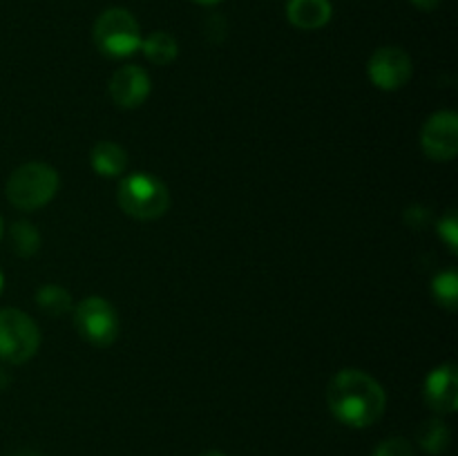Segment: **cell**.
I'll return each mask as SVG.
<instances>
[{"instance_id": "cell-7", "label": "cell", "mask_w": 458, "mask_h": 456, "mask_svg": "<svg viewBox=\"0 0 458 456\" xmlns=\"http://www.w3.org/2000/svg\"><path fill=\"white\" fill-rule=\"evenodd\" d=\"M420 148L434 161H450L458 152V116L443 110L429 116L420 130Z\"/></svg>"}, {"instance_id": "cell-14", "label": "cell", "mask_w": 458, "mask_h": 456, "mask_svg": "<svg viewBox=\"0 0 458 456\" xmlns=\"http://www.w3.org/2000/svg\"><path fill=\"white\" fill-rule=\"evenodd\" d=\"M450 427H447L441 418H429L420 425L419 445L423 447L428 454H441V452H445L447 447H450Z\"/></svg>"}, {"instance_id": "cell-15", "label": "cell", "mask_w": 458, "mask_h": 456, "mask_svg": "<svg viewBox=\"0 0 458 456\" xmlns=\"http://www.w3.org/2000/svg\"><path fill=\"white\" fill-rule=\"evenodd\" d=\"M36 302H38L40 311L49 313L52 317H61L72 311V295L63 286L56 284H47L43 289H38Z\"/></svg>"}, {"instance_id": "cell-8", "label": "cell", "mask_w": 458, "mask_h": 456, "mask_svg": "<svg viewBox=\"0 0 458 456\" xmlns=\"http://www.w3.org/2000/svg\"><path fill=\"white\" fill-rule=\"evenodd\" d=\"M371 83L385 92H394L407 85L411 76V58L401 47H380L371 54L367 65Z\"/></svg>"}, {"instance_id": "cell-13", "label": "cell", "mask_w": 458, "mask_h": 456, "mask_svg": "<svg viewBox=\"0 0 458 456\" xmlns=\"http://www.w3.org/2000/svg\"><path fill=\"white\" fill-rule=\"evenodd\" d=\"M141 49L146 54V58L155 65H168L177 58V40L174 36H170L168 31H155V34L148 36L146 40H141Z\"/></svg>"}, {"instance_id": "cell-19", "label": "cell", "mask_w": 458, "mask_h": 456, "mask_svg": "<svg viewBox=\"0 0 458 456\" xmlns=\"http://www.w3.org/2000/svg\"><path fill=\"white\" fill-rule=\"evenodd\" d=\"M438 235L445 240V244L450 246L452 253H456V244H458V219L454 213H447L445 217L441 219L438 224Z\"/></svg>"}, {"instance_id": "cell-2", "label": "cell", "mask_w": 458, "mask_h": 456, "mask_svg": "<svg viewBox=\"0 0 458 456\" xmlns=\"http://www.w3.org/2000/svg\"><path fill=\"white\" fill-rule=\"evenodd\" d=\"M116 201L121 210L139 222H152L165 215L170 206V192L161 179L150 173H132L119 182Z\"/></svg>"}, {"instance_id": "cell-11", "label": "cell", "mask_w": 458, "mask_h": 456, "mask_svg": "<svg viewBox=\"0 0 458 456\" xmlns=\"http://www.w3.org/2000/svg\"><path fill=\"white\" fill-rule=\"evenodd\" d=\"M331 13H334V9H331L329 0H291L289 7H286L291 25L304 31L325 27L331 21Z\"/></svg>"}, {"instance_id": "cell-20", "label": "cell", "mask_w": 458, "mask_h": 456, "mask_svg": "<svg viewBox=\"0 0 458 456\" xmlns=\"http://www.w3.org/2000/svg\"><path fill=\"white\" fill-rule=\"evenodd\" d=\"M410 3L420 12H434L441 4V0H410Z\"/></svg>"}, {"instance_id": "cell-16", "label": "cell", "mask_w": 458, "mask_h": 456, "mask_svg": "<svg viewBox=\"0 0 458 456\" xmlns=\"http://www.w3.org/2000/svg\"><path fill=\"white\" fill-rule=\"evenodd\" d=\"M12 246L21 258H31L40 249V232L34 224L16 222L12 226Z\"/></svg>"}, {"instance_id": "cell-3", "label": "cell", "mask_w": 458, "mask_h": 456, "mask_svg": "<svg viewBox=\"0 0 458 456\" xmlns=\"http://www.w3.org/2000/svg\"><path fill=\"white\" fill-rule=\"evenodd\" d=\"M58 183V173L52 165L31 161L7 179V199L21 210H38L54 199Z\"/></svg>"}, {"instance_id": "cell-26", "label": "cell", "mask_w": 458, "mask_h": 456, "mask_svg": "<svg viewBox=\"0 0 458 456\" xmlns=\"http://www.w3.org/2000/svg\"><path fill=\"white\" fill-rule=\"evenodd\" d=\"M3 231H4V226H3V217H0V240H3Z\"/></svg>"}, {"instance_id": "cell-24", "label": "cell", "mask_w": 458, "mask_h": 456, "mask_svg": "<svg viewBox=\"0 0 458 456\" xmlns=\"http://www.w3.org/2000/svg\"><path fill=\"white\" fill-rule=\"evenodd\" d=\"M199 456H226V454H222V452H204V454H199Z\"/></svg>"}, {"instance_id": "cell-17", "label": "cell", "mask_w": 458, "mask_h": 456, "mask_svg": "<svg viewBox=\"0 0 458 456\" xmlns=\"http://www.w3.org/2000/svg\"><path fill=\"white\" fill-rule=\"evenodd\" d=\"M432 291L441 307L450 308V311L458 307V275L454 271H445L434 277Z\"/></svg>"}, {"instance_id": "cell-10", "label": "cell", "mask_w": 458, "mask_h": 456, "mask_svg": "<svg viewBox=\"0 0 458 456\" xmlns=\"http://www.w3.org/2000/svg\"><path fill=\"white\" fill-rule=\"evenodd\" d=\"M425 402L438 414H452L458 407V371L454 365H441L425 380Z\"/></svg>"}, {"instance_id": "cell-25", "label": "cell", "mask_w": 458, "mask_h": 456, "mask_svg": "<svg viewBox=\"0 0 458 456\" xmlns=\"http://www.w3.org/2000/svg\"><path fill=\"white\" fill-rule=\"evenodd\" d=\"M3 286H4V277H3V273H0V293H3Z\"/></svg>"}, {"instance_id": "cell-5", "label": "cell", "mask_w": 458, "mask_h": 456, "mask_svg": "<svg viewBox=\"0 0 458 456\" xmlns=\"http://www.w3.org/2000/svg\"><path fill=\"white\" fill-rule=\"evenodd\" d=\"M40 331L36 322L21 308H0V358L12 365H22L36 356Z\"/></svg>"}, {"instance_id": "cell-21", "label": "cell", "mask_w": 458, "mask_h": 456, "mask_svg": "<svg viewBox=\"0 0 458 456\" xmlns=\"http://www.w3.org/2000/svg\"><path fill=\"white\" fill-rule=\"evenodd\" d=\"M13 456H40V454H38V452H34V450H22V452H16Z\"/></svg>"}, {"instance_id": "cell-4", "label": "cell", "mask_w": 458, "mask_h": 456, "mask_svg": "<svg viewBox=\"0 0 458 456\" xmlns=\"http://www.w3.org/2000/svg\"><path fill=\"white\" fill-rule=\"evenodd\" d=\"M141 30L128 9L112 7L97 18L94 43L106 56L125 58L141 49Z\"/></svg>"}, {"instance_id": "cell-18", "label": "cell", "mask_w": 458, "mask_h": 456, "mask_svg": "<svg viewBox=\"0 0 458 456\" xmlns=\"http://www.w3.org/2000/svg\"><path fill=\"white\" fill-rule=\"evenodd\" d=\"M371 456H414V447H411V443L407 438L394 436L380 443Z\"/></svg>"}, {"instance_id": "cell-12", "label": "cell", "mask_w": 458, "mask_h": 456, "mask_svg": "<svg viewBox=\"0 0 458 456\" xmlns=\"http://www.w3.org/2000/svg\"><path fill=\"white\" fill-rule=\"evenodd\" d=\"M92 168L101 177H119L128 168V152L114 141H98L92 150Z\"/></svg>"}, {"instance_id": "cell-6", "label": "cell", "mask_w": 458, "mask_h": 456, "mask_svg": "<svg viewBox=\"0 0 458 456\" xmlns=\"http://www.w3.org/2000/svg\"><path fill=\"white\" fill-rule=\"evenodd\" d=\"M74 325L88 342L110 347L119 335V316L107 300L89 295L74 308Z\"/></svg>"}, {"instance_id": "cell-22", "label": "cell", "mask_w": 458, "mask_h": 456, "mask_svg": "<svg viewBox=\"0 0 458 456\" xmlns=\"http://www.w3.org/2000/svg\"><path fill=\"white\" fill-rule=\"evenodd\" d=\"M7 383H9V378L3 374V369H0V389H4V384Z\"/></svg>"}, {"instance_id": "cell-23", "label": "cell", "mask_w": 458, "mask_h": 456, "mask_svg": "<svg viewBox=\"0 0 458 456\" xmlns=\"http://www.w3.org/2000/svg\"><path fill=\"white\" fill-rule=\"evenodd\" d=\"M195 3H199V4H217V3H222V0H195Z\"/></svg>"}, {"instance_id": "cell-9", "label": "cell", "mask_w": 458, "mask_h": 456, "mask_svg": "<svg viewBox=\"0 0 458 456\" xmlns=\"http://www.w3.org/2000/svg\"><path fill=\"white\" fill-rule=\"evenodd\" d=\"M148 94H150V76L143 67L125 65L112 76L110 97L119 107L134 110L146 101Z\"/></svg>"}, {"instance_id": "cell-1", "label": "cell", "mask_w": 458, "mask_h": 456, "mask_svg": "<svg viewBox=\"0 0 458 456\" xmlns=\"http://www.w3.org/2000/svg\"><path fill=\"white\" fill-rule=\"evenodd\" d=\"M327 402L335 418L347 427H369L385 414L387 396L376 378L360 369H343L334 376Z\"/></svg>"}]
</instances>
